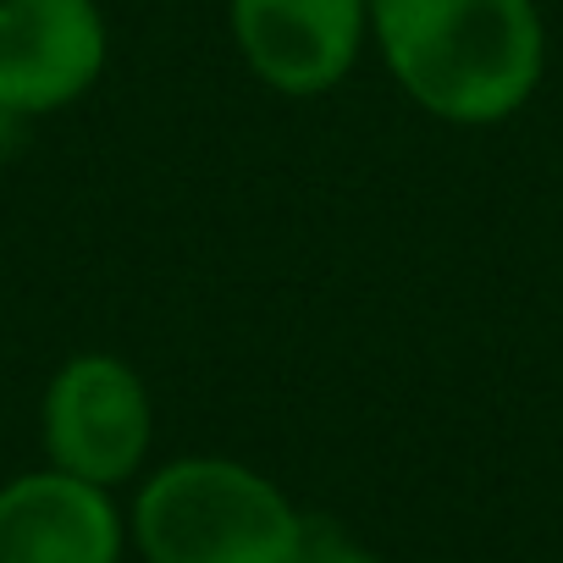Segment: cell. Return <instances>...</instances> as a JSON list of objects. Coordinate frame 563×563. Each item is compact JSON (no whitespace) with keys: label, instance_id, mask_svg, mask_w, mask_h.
<instances>
[{"label":"cell","instance_id":"cell-1","mask_svg":"<svg viewBox=\"0 0 563 563\" xmlns=\"http://www.w3.org/2000/svg\"><path fill=\"white\" fill-rule=\"evenodd\" d=\"M371 40L398 89L453 128L514 117L547 62L536 0H371Z\"/></svg>","mask_w":563,"mask_h":563},{"label":"cell","instance_id":"cell-2","mask_svg":"<svg viewBox=\"0 0 563 563\" xmlns=\"http://www.w3.org/2000/svg\"><path fill=\"white\" fill-rule=\"evenodd\" d=\"M310 525L238 459H177L139 486L133 541L150 563H294Z\"/></svg>","mask_w":563,"mask_h":563},{"label":"cell","instance_id":"cell-3","mask_svg":"<svg viewBox=\"0 0 563 563\" xmlns=\"http://www.w3.org/2000/svg\"><path fill=\"white\" fill-rule=\"evenodd\" d=\"M155 437V409L144 393V376L117 360V354H73L51 387H45V453L56 470L95 481V486H122L144 464Z\"/></svg>","mask_w":563,"mask_h":563},{"label":"cell","instance_id":"cell-4","mask_svg":"<svg viewBox=\"0 0 563 563\" xmlns=\"http://www.w3.org/2000/svg\"><path fill=\"white\" fill-rule=\"evenodd\" d=\"M243 67L288 100L338 89L371 40V0H227Z\"/></svg>","mask_w":563,"mask_h":563},{"label":"cell","instance_id":"cell-5","mask_svg":"<svg viewBox=\"0 0 563 563\" xmlns=\"http://www.w3.org/2000/svg\"><path fill=\"white\" fill-rule=\"evenodd\" d=\"M106 18L95 0H0V117H51L106 73Z\"/></svg>","mask_w":563,"mask_h":563},{"label":"cell","instance_id":"cell-6","mask_svg":"<svg viewBox=\"0 0 563 563\" xmlns=\"http://www.w3.org/2000/svg\"><path fill=\"white\" fill-rule=\"evenodd\" d=\"M122 514L106 486L34 470L0 486V563H117Z\"/></svg>","mask_w":563,"mask_h":563},{"label":"cell","instance_id":"cell-7","mask_svg":"<svg viewBox=\"0 0 563 563\" xmlns=\"http://www.w3.org/2000/svg\"><path fill=\"white\" fill-rule=\"evenodd\" d=\"M294 563H382V558H371V552H360L349 541H310L305 536V552Z\"/></svg>","mask_w":563,"mask_h":563}]
</instances>
